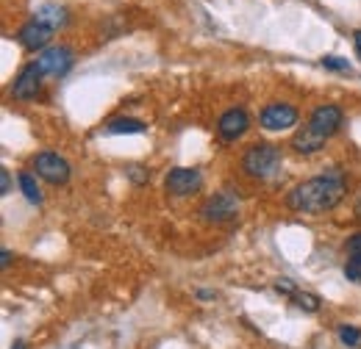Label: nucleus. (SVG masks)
I'll use <instances>...</instances> for the list:
<instances>
[{
	"label": "nucleus",
	"mask_w": 361,
	"mask_h": 349,
	"mask_svg": "<svg viewBox=\"0 0 361 349\" xmlns=\"http://www.w3.org/2000/svg\"><path fill=\"white\" fill-rule=\"evenodd\" d=\"M348 194V180L339 170H328L319 177H309L298 183L286 194V208L298 214H325L334 211Z\"/></svg>",
	"instance_id": "f257e3e1"
},
{
	"label": "nucleus",
	"mask_w": 361,
	"mask_h": 349,
	"mask_svg": "<svg viewBox=\"0 0 361 349\" xmlns=\"http://www.w3.org/2000/svg\"><path fill=\"white\" fill-rule=\"evenodd\" d=\"M242 170H245V174H250L256 180H270V177H275L278 170H281V147L264 144V141L247 147L245 156H242Z\"/></svg>",
	"instance_id": "f03ea898"
},
{
	"label": "nucleus",
	"mask_w": 361,
	"mask_h": 349,
	"mask_svg": "<svg viewBox=\"0 0 361 349\" xmlns=\"http://www.w3.org/2000/svg\"><path fill=\"white\" fill-rule=\"evenodd\" d=\"M34 170H37V174L42 177V180H47L50 186H64L67 180H70V164L59 156V153H50V150H45V153H39L37 158H34Z\"/></svg>",
	"instance_id": "7ed1b4c3"
},
{
	"label": "nucleus",
	"mask_w": 361,
	"mask_h": 349,
	"mask_svg": "<svg viewBox=\"0 0 361 349\" xmlns=\"http://www.w3.org/2000/svg\"><path fill=\"white\" fill-rule=\"evenodd\" d=\"M239 214V200L231 194V191H220V194H212L203 208H200V217L206 222H214V224H223V222H231Z\"/></svg>",
	"instance_id": "20e7f679"
},
{
	"label": "nucleus",
	"mask_w": 361,
	"mask_h": 349,
	"mask_svg": "<svg viewBox=\"0 0 361 349\" xmlns=\"http://www.w3.org/2000/svg\"><path fill=\"white\" fill-rule=\"evenodd\" d=\"M73 64H75V56H73V50L64 47V44H59V47H47V50H42V56L37 58L39 72H42V75H50V78H61V75H67Z\"/></svg>",
	"instance_id": "39448f33"
},
{
	"label": "nucleus",
	"mask_w": 361,
	"mask_h": 349,
	"mask_svg": "<svg viewBox=\"0 0 361 349\" xmlns=\"http://www.w3.org/2000/svg\"><path fill=\"white\" fill-rule=\"evenodd\" d=\"M200 186H203L200 170H189V167L170 170L167 177H164V189H167V194H173V197H189V194H195Z\"/></svg>",
	"instance_id": "423d86ee"
},
{
	"label": "nucleus",
	"mask_w": 361,
	"mask_h": 349,
	"mask_svg": "<svg viewBox=\"0 0 361 349\" xmlns=\"http://www.w3.org/2000/svg\"><path fill=\"white\" fill-rule=\"evenodd\" d=\"M342 120H345V114H342L339 106H334V103L317 106L314 111H312V117H309V128L314 133H319L322 139H331L334 133H339Z\"/></svg>",
	"instance_id": "0eeeda50"
},
{
	"label": "nucleus",
	"mask_w": 361,
	"mask_h": 349,
	"mask_svg": "<svg viewBox=\"0 0 361 349\" xmlns=\"http://www.w3.org/2000/svg\"><path fill=\"white\" fill-rule=\"evenodd\" d=\"M259 120H262V128L264 131L281 133L298 122V108L289 106V103H270V106H264V111H262Z\"/></svg>",
	"instance_id": "6e6552de"
},
{
	"label": "nucleus",
	"mask_w": 361,
	"mask_h": 349,
	"mask_svg": "<svg viewBox=\"0 0 361 349\" xmlns=\"http://www.w3.org/2000/svg\"><path fill=\"white\" fill-rule=\"evenodd\" d=\"M247 128H250V117H247L245 108H228L226 114L220 117V122H217V133H220L223 141L242 139L247 133Z\"/></svg>",
	"instance_id": "1a4fd4ad"
},
{
	"label": "nucleus",
	"mask_w": 361,
	"mask_h": 349,
	"mask_svg": "<svg viewBox=\"0 0 361 349\" xmlns=\"http://www.w3.org/2000/svg\"><path fill=\"white\" fill-rule=\"evenodd\" d=\"M39 87H42V72L34 61V64L20 70V75L11 84V94H14V100H34L39 94Z\"/></svg>",
	"instance_id": "9d476101"
},
{
	"label": "nucleus",
	"mask_w": 361,
	"mask_h": 349,
	"mask_svg": "<svg viewBox=\"0 0 361 349\" xmlns=\"http://www.w3.org/2000/svg\"><path fill=\"white\" fill-rule=\"evenodd\" d=\"M53 34H56V31H50L47 25L31 20V23H25V25L17 31V42L23 44L25 50H42V47H47V42L53 39Z\"/></svg>",
	"instance_id": "9b49d317"
},
{
	"label": "nucleus",
	"mask_w": 361,
	"mask_h": 349,
	"mask_svg": "<svg viewBox=\"0 0 361 349\" xmlns=\"http://www.w3.org/2000/svg\"><path fill=\"white\" fill-rule=\"evenodd\" d=\"M34 20H37V23H42V25H47L50 31H59V28H64V25H67V8H64V6H59V3H45V6H39V8H37Z\"/></svg>",
	"instance_id": "f8f14e48"
},
{
	"label": "nucleus",
	"mask_w": 361,
	"mask_h": 349,
	"mask_svg": "<svg viewBox=\"0 0 361 349\" xmlns=\"http://www.w3.org/2000/svg\"><path fill=\"white\" fill-rule=\"evenodd\" d=\"M322 144H325V139H322L319 133L312 131L309 125L300 128V131L292 136V150H298L300 156H312V153H317Z\"/></svg>",
	"instance_id": "ddd939ff"
},
{
	"label": "nucleus",
	"mask_w": 361,
	"mask_h": 349,
	"mask_svg": "<svg viewBox=\"0 0 361 349\" xmlns=\"http://www.w3.org/2000/svg\"><path fill=\"white\" fill-rule=\"evenodd\" d=\"M147 128L142 120H134V117H120V120H111L109 125H106V133H111V136H123V133H142Z\"/></svg>",
	"instance_id": "4468645a"
},
{
	"label": "nucleus",
	"mask_w": 361,
	"mask_h": 349,
	"mask_svg": "<svg viewBox=\"0 0 361 349\" xmlns=\"http://www.w3.org/2000/svg\"><path fill=\"white\" fill-rule=\"evenodd\" d=\"M20 189H23V194H25V200H28V203H34V205H39V203H42V191H39V186H37L34 174L20 172Z\"/></svg>",
	"instance_id": "2eb2a0df"
},
{
	"label": "nucleus",
	"mask_w": 361,
	"mask_h": 349,
	"mask_svg": "<svg viewBox=\"0 0 361 349\" xmlns=\"http://www.w3.org/2000/svg\"><path fill=\"white\" fill-rule=\"evenodd\" d=\"M292 303L300 307V310H306V313H317V310H319V297H317V294H309V291H298V294L292 297Z\"/></svg>",
	"instance_id": "dca6fc26"
},
{
	"label": "nucleus",
	"mask_w": 361,
	"mask_h": 349,
	"mask_svg": "<svg viewBox=\"0 0 361 349\" xmlns=\"http://www.w3.org/2000/svg\"><path fill=\"white\" fill-rule=\"evenodd\" d=\"M339 341L348 344V347H359L361 330L359 327H353V324H342V327H339Z\"/></svg>",
	"instance_id": "f3484780"
},
{
	"label": "nucleus",
	"mask_w": 361,
	"mask_h": 349,
	"mask_svg": "<svg viewBox=\"0 0 361 349\" xmlns=\"http://www.w3.org/2000/svg\"><path fill=\"white\" fill-rule=\"evenodd\" d=\"M322 67H325V70H336V72H348V70H350L348 58H339V56H325V58H322Z\"/></svg>",
	"instance_id": "a211bd4d"
},
{
	"label": "nucleus",
	"mask_w": 361,
	"mask_h": 349,
	"mask_svg": "<svg viewBox=\"0 0 361 349\" xmlns=\"http://www.w3.org/2000/svg\"><path fill=\"white\" fill-rule=\"evenodd\" d=\"M345 277L350 280V283H359L361 286V258H350L348 266H345Z\"/></svg>",
	"instance_id": "6ab92c4d"
},
{
	"label": "nucleus",
	"mask_w": 361,
	"mask_h": 349,
	"mask_svg": "<svg viewBox=\"0 0 361 349\" xmlns=\"http://www.w3.org/2000/svg\"><path fill=\"white\" fill-rule=\"evenodd\" d=\"M275 291L283 294V297H295V294H298V288H295V283H292L289 277H278V280H275Z\"/></svg>",
	"instance_id": "aec40b11"
},
{
	"label": "nucleus",
	"mask_w": 361,
	"mask_h": 349,
	"mask_svg": "<svg viewBox=\"0 0 361 349\" xmlns=\"http://www.w3.org/2000/svg\"><path fill=\"white\" fill-rule=\"evenodd\" d=\"M348 253H350V258H361V233L348 241Z\"/></svg>",
	"instance_id": "412c9836"
},
{
	"label": "nucleus",
	"mask_w": 361,
	"mask_h": 349,
	"mask_svg": "<svg viewBox=\"0 0 361 349\" xmlns=\"http://www.w3.org/2000/svg\"><path fill=\"white\" fill-rule=\"evenodd\" d=\"M11 191V174L8 170H0V194H8Z\"/></svg>",
	"instance_id": "4be33fe9"
},
{
	"label": "nucleus",
	"mask_w": 361,
	"mask_h": 349,
	"mask_svg": "<svg viewBox=\"0 0 361 349\" xmlns=\"http://www.w3.org/2000/svg\"><path fill=\"white\" fill-rule=\"evenodd\" d=\"M128 177H131L134 183H145V180H147L150 174L145 172V170H139V167H131V170H128Z\"/></svg>",
	"instance_id": "5701e85b"
},
{
	"label": "nucleus",
	"mask_w": 361,
	"mask_h": 349,
	"mask_svg": "<svg viewBox=\"0 0 361 349\" xmlns=\"http://www.w3.org/2000/svg\"><path fill=\"white\" fill-rule=\"evenodd\" d=\"M8 263H11V253H8V250H3V253H0V266L6 269Z\"/></svg>",
	"instance_id": "b1692460"
},
{
	"label": "nucleus",
	"mask_w": 361,
	"mask_h": 349,
	"mask_svg": "<svg viewBox=\"0 0 361 349\" xmlns=\"http://www.w3.org/2000/svg\"><path fill=\"white\" fill-rule=\"evenodd\" d=\"M353 44H356V56L361 58V31H353Z\"/></svg>",
	"instance_id": "393cba45"
},
{
	"label": "nucleus",
	"mask_w": 361,
	"mask_h": 349,
	"mask_svg": "<svg viewBox=\"0 0 361 349\" xmlns=\"http://www.w3.org/2000/svg\"><path fill=\"white\" fill-rule=\"evenodd\" d=\"M197 300H214V291H206V288H200V291H197Z\"/></svg>",
	"instance_id": "a878e982"
},
{
	"label": "nucleus",
	"mask_w": 361,
	"mask_h": 349,
	"mask_svg": "<svg viewBox=\"0 0 361 349\" xmlns=\"http://www.w3.org/2000/svg\"><path fill=\"white\" fill-rule=\"evenodd\" d=\"M11 349H25V344H23V341H17V344H14Z\"/></svg>",
	"instance_id": "bb28decb"
}]
</instances>
